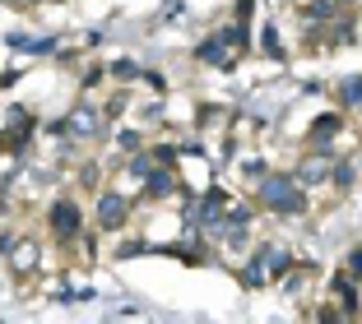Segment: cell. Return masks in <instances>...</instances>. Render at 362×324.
<instances>
[{
    "mask_svg": "<svg viewBox=\"0 0 362 324\" xmlns=\"http://www.w3.org/2000/svg\"><path fill=\"white\" fill-rule=\"evenodd\" d=\"M242 52H246V28H242V23H233V28L214 32L209 42H200V61L214 65V70H233Z\"/></svg>",
    "mask_w": 362,
    "mask_h": 324,
    "instance_id": "3957f363",
    "label": "cell"
},
{
    "mask_svg": "<svg viewBox=\"0 0 362 324\" xmlns=\"http://www.w3.org/2000/svg\"><path fill=\"white\" fill-rule=\"evenodd\" d=\"M256 199L269 213H279V218L307 209V190H302V181L298 176H279V172H269V176L256 186Z\"/></svg>",
    "mask_w": 362,
    "mask_h": 324,
    "instance_id": "6da1fadb",
    "label": "cell"
},
{
    "mask_svg": "<svg viewBox=\"0 0 362 324\" xmlns=\"http://www.w3.org/2000/svg\"><path fill=\"white\" fill-rule=\"evenodd\" d=\"M47 227H52V236L61 241V246H70V241L84 236V213H79V199H70V195L52 199V209H47Z\"/></svg>",
    "mask_w": 362,
    "mask_h": 324,
    "instance_id": "5b68a950",
    "label": "cell"
},
{
    "mask_svg": "<svg viewBox=\"0 0 362 324\" xmlns=\"http://www.w3.org/2000/svg\"><path fill=\"white\" fill-rule=\"evenodd\" d=\"M98 227H103V232H121V227H126V222H130V195H126V190H117V186H107V190H98Z\"/></svg>",
    "mask_w": 362,
    "mask_h": 324,
    "instance_id": "52a82bcc",
    "label": "cell"
},
{
    "mask_svg": "<svg viewBox=\"0 0 362 324\" xmlns=\"http://www.w3.org/2000/svg\"><path fill=\"white\" fill-rule=\"evenodd\" d=\"M288 269H293V251H288V246H256L251 260L242 264V282L246 287H269V282H279Z\"/></svg>",
    "mask_w": 362,
    "mask_h": 324,
    "instance_id": "7a4b0ae2",
    "label": "cell"
},
{
    "mask_svg": "<svg viewBox=\"0 0 362 324\" xmlns=\"http://www.w3.org/2000/svg\"><path fill=\"white\" fill-rule=\"evenodd\" d=\"M344 273H349L353 282H362V246H353V251H349V260H344Z\"/></svg>",
    "mask_w": 362,
    "mask_h": 324,
    "instance_id": "ba28073f",
    "label": "cell"
},
{
    "mask_svg": "<svg viewBox=\"0 0 362 324\" xmlns=\"http://www.w3.org/2000/svg\"><path fill=\"white\" fill-rule=\"evenodd\" d=\"M0 251H5V264H10L14 278H28L42 264V246L33 236H0Z\"/></svg>",
    "mask_w": 362,
    "mask_h": 324,
    "instance_id": "8992f818",
    "label": "cell"
},
{
    "mask_svg": "<svg viewBox=\"0 0 362 324\" xmlns=\"http://www.w3.org/2000/svg\"><path fill=\"white\" fill-rule=\"evenodd\" d=\"M103 130H107V116H103V107H93V102L70 107L65 121H61V135L75 139V144H93V139H103Z\"/></svg>",
    "mask_w": 362,
    "mask_h": 324,
    "instance_id": "277c9868",
    "label": "cell"
}]
</instances>
